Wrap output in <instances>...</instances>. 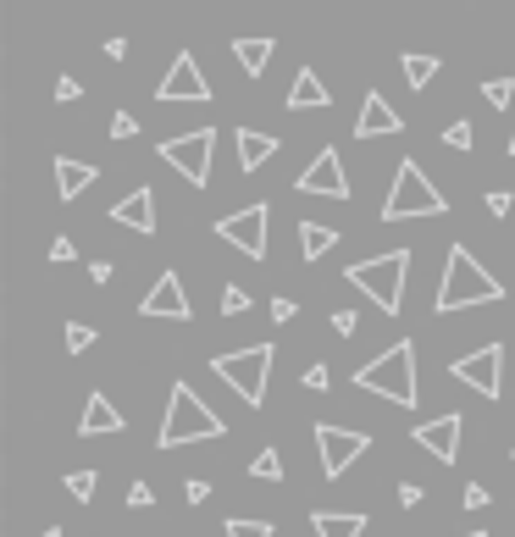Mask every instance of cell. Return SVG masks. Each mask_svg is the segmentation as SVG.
<instances>
[{
	"label": "cell",
	"mask_w": 515,
	"mask_h": 537,
	"mask_svg": "<svg viewBox=\"0 0 515 537\" xmlns=\"http://www.w3.org/2000/svg\"><path fill=\"white\" fill-rule=\"evenodd\" d=\"M493 299H504L499 277H493L466 244H455L449 261H444V277H438V294H432V311L455 316V311H471V305H493Z\"/></svg>",
	"instance_id": "6da1fadb"
},
{
	"label": "cell",
	"mask_w": 515,
	"mask_h": 537,
	"mask_svg": "<svg viewBox=\"0 0 515 537\" xmlns=\"http://www.w3.org/2000/svg\"><path fill=\"white\" fill-rule=\"evenodd\" d=\"M222 432H228V421L216 416L189 382H178L172 399H167V421H161L156 443L161 449H189V443H211V438H222Z\"/></svg>",
	"instance_id": "7a4b0ae2"
},
{
	"label": "cell",
	"mask_w": 515,
	"mask_h": 537,
	"mask_svg": "<svg viewBox=\"0 0 515 537\" xmlns=\"http://www.w3.org/2000/svg\"><path fill=\"white\" fill-rule=\"evenodd\" d=\"M355 388H366V394L377 399H394V405H416L421 388H416V344L410 338H399L394 349H383L377 360H366V366L355 371Z\"/></svg>",
	"instance_id": "3957f363"
},
{
	"label": "cell",
	"mask_w": 515,
	"mask_h": 537,
	"mask_svg": "<svg viewBox=\"0 0 515 537\" xmlns=\"http://www.w3.org/2000/svg\"><path fill=\"white\" fill-rule=\"evenodd\" d=\"M344 277L372 299L377 311L399 316V305H405V277H410V250H388V255H377V261H355Z\"/></svg>",
	"instance_id": "277c9868"
},
{
	"label": "cell",
	"mask_w": 515,
	"mask_h": 537,
	"mask_svg": "<svg viewBox=\"0 0 515 537\" xmlns=\"http://www.w3.org/2000/svg\"><path fill=\"white\" fill-rule=\"evenodd\" d=\"M449 200L432 189V178L416 167V161H399L394 172V189L383 200V222H410V216H444Z\"/></svg>",
	"instance_id": "5b68a950"
},
{
	"label": "cell",
	"mask_w": 515,
	"mask_h": 537,
	"mask_svg": "<svg viewBox=\"0 0 515 537\" xmlns=\"http://www.w3.org/2000/svg\"><path fill=\"white\" fill-rule=\"evenodd\" d=\"M272 360H277V349H272V344H250V349H233V355H216V360H211V371L228 382V388L244 399V405L255 410V405L266 399V377H272Z\"/></svg>",
	"instance_id": "8992f818"
},
{
	"label": "cell",
	"mask_w": 515,
	"mask_h": 537,
	"mask_svg": "<svg viewBox=\"0 0 515 537\" xmlns=\"http://www.w3.org/2000/svg\"><path fill=\"white\" fill-rule=\"evenodd\" d=\"M211 150H216V133L211 128H194V133H178V139H161V161H167L178 178H189L194 189L211 183Z\"/></svg>",
	"instance_id": "52a82bcc"
},
{
	"label": "cell",
	"mask_w": 515,
	"mask_h": 537,
	"mask_svg": "<svg viewBox=\"0 0 515 537\" xmlns=\"http://www.w3.org/2000/svg\"><path fill=\"white\" fill-rule=\"evenodd\" d=\"M372 449V432L360 427H333V421H316V454H322V477H344L360 454Z\"/></svg>",
	"instance_id": "ba28073f"
},
{
	"label": "cell",
	"mask_w": 515,
	"mask_h": 537,
	"mask_svg": "<svg viewBox=\"0 0 515 537\" xmlns=\"http://www.w3.org/2000/svg\"><path fill=\"white\" fill-rule=\"evenodd\" d=\"M449 377L466 382L471 394H482V399H499L504 394V344H482L471 355H460L449 366Z\"/></svg>",
	"instance_id": "9c48e42d"
},
{
	"label": "cell",
	"mask_w": 515,
	"mask_h": 537,
	"mask_svg": "<svg viewBox=\"0 0 515 537\" xmlns=\"http://www.w3.org/2000/svg\"><path fill=\"white\" fill-rule=\"evenodd\" d=\"M266 227H272V211H266V200L244 205V211L222 216L216 222V239H228L239 255H250V261H266Z\"/></svg>",
	"instance_id": "30bf717a"
},
{
	"label": "cell",
	"mask_w": 515,
	"mask_h": 537,
	"mask_svg": "<svg viewBox=\"0 0 515 537\" xmlns=\"http://www.w3.org/2000/svg\"><path fill=\"white\" fill-rule=\"evenodd\" d=\"M460 432H466V416H460V410H444V416H432V421H416L410 438H416L438 466H455L460 460Z\"/></svg>",
	"instance_id": "8fae6325"
},
{
	"label": "cell",
	"mask_w": 515,
	"mask_h": 537,
	"mask_svg": "<svg viewBox=\"0 0 515 537\" xmlns=\"http://www.w3.org/2000/svg\"><path fill=\"white\" fill-rule=\"evenodd\" d=\"M156 100H161V106H178V100H194V106H205V100H211V84H205L200 61H194L189 50H178V61L167 67V78H161Z\"/></svg>",
	"instance_id": "7c38bea8"
},
{
	"label": "cell",
	"mask_w": 515,
	"mask_h": 537,
	"mask_svg": "<svg viewBox=\"0 0 515 537\" xmlns=\"http://www.w3.org/2000/svg\"><path fill=\"white\" fill-rule=\"evenodd\" d=\"M300 194H322V200H349V178H344V156L338 150H316V161L300 172V183H294Z\"/></svg>",
	"instance_id": "4fadbf2b"
},
{
	"label": "cell",
	"mask_w": 515,
	"mask_h": 537,
	"mask_svg": "<svg viewBox=\"0 0 515 537\" xmlns=\"http://www.w3.org/2000/svg\"><path fill=\"white\" fill-rule=\"evenodd\" d=\"M139 316H167V322H189V294H183V283H178V272H161L156 277V288L139 299Z\"/></svg>",
	"instance_id": "5bb4252c"
},
{
	"label": "cell",
	"mask_w": 515,
	"mask_h": 537,
	"mask_svg": "<svg viewBox=\"0 0 515 537\" xmlns=\"http://www.w3.org/2000/svg\"><path fill=\"white\" fill-rule=\"evenodd\" d=\"M383 133H405V117H399L394 106H388L383 95H366L360 100V117H355V139H383Z\"/></svg>",
	"instance_id": "9a60e30c"
},
{
	"label": "cell",
	"mask_w": 515,
	"mask_h": 537,
	"mask_svg": "<svg viewBox=\"0 0 515 537\" xmlns=\"http://www.w3.org/2000/svg\"><path fill=\"white\" fill-rule=\"evenodd\" d=\"M111 222H122V227H133V233H156V189H133V194H122L117 205H111Z\"/></svg>",
	"instance_id": "2e32d148"
},
{
	"label": "cell",
	"mask_w": 515,
	"mask_h": 537,
	"mask_svg": "<svg viewBox=\"0 0 515 537\" xmlns=\"http://www.w3.org/2000/svg\"><path fill=\"white\" fill-rule=\"evenodd\" d=\"M100 178L95 161H72V156H56V200H78L89 183Z\"/></svg>",
	"instance_id": "e0dca14e"
},
{
	"label": "cell",
	"mask_w": 515,
	"mask_h": 537,
	"mask_svg": "<svg viewBox=\"0 0 515 537\" xmlns=\"http://www.w3.org/2000/svg\"><path fill=\"white\" fill-rule=\"evenodd\" d=\"M78 432H84V438H111V432H122V410L111 405L106 394H89V405H84V421H78Z\"/></svg>",
	"instance_id": "ac0fdd59"
},
{
	"label": "cell",
	"mask_w": 515,
	"mask_h": 537,
	"mask_svg": "<svg viewBox=\"0 0 515 537\" xmlns=\"http://www.w3.org/2000/svg\"><path fill=\"white\" fill-rule=\"evenodd\" d=\"M327 106H333L327 84L311 67H300V78H294V89H288V111H327Z\"/></svg>",
	"instance_id": "d6986e66"
},
{
	"label": "cell",
	"mask_w": 515,
	"mask_h": 537,
	"mask_svg": "<svg viewBox=\"0 0 515 537\" xmlns=\"http://www.w3.org/2000/svg\"><path fill=\"white\" fill-rule=\"evenodd\" d=\"M311 532L316 537H360V532H366V515H360V510H316Z\"/></svg>",
	"instance_id": "ffe728a7"
},
{
	"label": "cell",
	"mask_w": 515,
	"mask_h": 537,
	"mask_svg": "<svg viewBox=\"0 0 515 537\" xmlns=\"http://www.w3.org/2000/svg\"><path fill=\"white\" fill-rule=\"evenodd\" d=\"M233 144H239V167L244 172H261L266 161L277 156V139H272V133H255V128H239V139H233Z\"/></svg>",
	"instance_id": "44dd1931"
},
{
	"label": "cell",
	"mask_w": 515,
	"mask_h": 537,
	"mask_svg": "<svg viewBox=\"0 0 515 537\" xmlns=\"http://www.w3.org/2000/svg\"><path fill=\"white\" fill-rule=\"evenodd\" d=\"M272 39H233V56H239V67L250 72V78H261L266 72V61H272Z\"/></svg>",
	"instance_id": "7402d4cb"
},
{
	"label": "cell",
	"mask_w": 515,
	"mask_h": 537,
	"mask_svg": "<svg viewBox=\"0 0 515 537\" xmlns=\"http://www.w3.org/2000/svg\"><path fill=\"white\" fill-rule=\"evenodd\" d=\"M338 244V227H322V222H300V255L305 261H322L327 250Z\"/></svg>",
	"instance_id": "603a6c76"
},
{
	"label": "cell",
	"mask_w": 515,
	"mask_h": 537,
	"mask_svg": "<svg viewBox=\"0 0 515 537\" xmlns=\"http://www.w3.org/2000/svg\"><path fill=\"white\" fill-rule=\"evenodd\" d=\"M399 67H405V84L410 89H427L432 78H438V61H432V56H399Z\"/></svg>",
	"instance_id": "cb8c5ba5"
},
{
	"label": "cell",
	"mask_w": 515,
	"mask_h": 537,
	"mask_svg": "<svg viewBox=\"0 0 515 537\" xmlns=\"http://www.w3.org/2000/svg\"><path fill=\"white\" fill-rule=\"evenodd\" d=\"M250 477H261V482H283V460H277V449H261L250 460Z\"/></svg>",
	"instance_id": "d4e9b609"
},
{
	"label": "cell",
	"mask_w": 515,
	"mask_h": 537,
	"mask_svg": "<svg viewBox=\"0 0 515 537\" xmlns=\"http://www.w3.org/2000/svg\"><path fill=\"white\" fill-rule=\"evenodd\" d=\"M272 521H250V515H228V537H272Z\"/></svg>",
	"instance_id": "484cf974"
},
{
	"label": "cell",
	"mask_w": 515,
	"mask_h": 537,
	"mask_svg": "<svg viewBox=\"0 0 515 537\" xmlns=\"http://www.w3.org/2000/svg\"><path fill=\"white\" fill-rule=\"evenodd\" d=\"M67 493H72V499H95V493H100V471H72V477H67Z\"/></svg>",
	"instance_id": "4316f807"
},
{
	"label": "cell",
	"mask_w": 515,
	"mask_h": 537,
	"mask_svg": "<svg viewBox=\"0 0 515 537\" xmlns=\"http://www.w3.org/2000/svg\"><path fill=\"white\" fill-rule=\"evenodd\" d=\"M244 311H250V288L222 283V316H244Z\"/></svg>",
	"instance_id": "83f0119b"
},
{
	"label": "cell",
	"mask_w": 515,
	"mask_h": 537,
	"mask_svg": "<svg viewBox=\"0 0 515 537\" xmlns=\"http://www.w3.org/2000/svg\"><path fill=\"white\" fill-rule=\"evenodd\" d=\"M61 333H67V355H84V349L95 344V327H89V322H67Z\"/></svg>",
	"instance_id": "f1b7e54d"
},
{
	"label": "cell",
	"mask_w": 515,
	"mask_h": 537,
	"mask_svg": "<svg viewBox=\"0 0 515 537\" xmlns=\"http://www.w3.org/2000/svg\"><path fill=\"white\" fill-rule=\"evenodd\" d=\"M482 95H488V106H510L515 100V78H493V84H482Z\"/></svg>",
	"instance_id": "f546056e"
},
{
	"label": "cell",
	"mask_w": 515,
	"mask_h": 537,
	"mask_svg": "<svg viewBox=\"0 0 515 537\" xmlns=\"http://www.w3.org/2000/svg\"><path fill=\"white\" fill-rule=\"evenodd\" d=\"M300 382H305V388H311V394H327V382H333V371H327L322 360H311V366H305V377H300Z\"/></svg>",
	"instance_id": "4dcf8cb0"
},
{
	"label": "cell",
	"mask_w": 515,
	"mask_h": 537,
	"mask_svg": "<svg viewBox=\"0 0 515 537\" xmlns=\"http://www.w3.org/2000/svg\"><path fill=\"white\" fill-rule=\"evenodd\" d=\"M471 139H477V133H471V122H449V128H444V144H449V150H471Z\"/></svg>",
	"instance_id": "1f68e13d"
},
{
	"label": "cell",
	"mask_w": 515,
	"mask_h": 537,
	"mask_svg": "<svg viewBox=\"0 0 515 537\" xmlns=\"http://www.w3.org/2000/svg\"><path fill=\"white\" fill-rule=\"evenodd\" d=\"M133 133H139L133 111H117V117H111V139H133Z\"/></svg>",
	"instance_id": "d6a6232c"
},
{
	"label": "cell",
	"mask_w": 515,
	"mask_h": 537,
	"mask_svg": "<svg viewBox=\"0 0 515 537\" xmlns=\"http://www.w3.org/2000/svg\"><path fill=\"white\" fill-rule=\"evenodd\" d=\"M128 504H139V510H150V504H156V488H150V482H133V488H128Z\"/></svg>",
	"instance_id": "836d02e7"
},
{
	"label": "cell",
	"mask_w": 515,
	"mask_h": 537,
	"mask_svg": "<svg viewBox=\"0 0 515 537\" xmlns=\"http://www.w3.org/2000/svg\"><path fill=\"white\" fill-rule=\"evenodd\" d=\"M333 327H338L344 338H355V333H360V316H355V311H333Z\"/></svg>",
	"instance_id": "e575fe53"
},
{
	"label": "cell",
	"mask_w": 515,
	"mask_h": 537,
	"mask_svg": "<svg viewBox=\"0 0 515 537\" xmlns=\"http://www.w3.org/2000/svg\"><path fill=\"white\" fill-rule=\"evenodd\" d=\"M72 255H78V244H72V239H56V244H50V261H56V266H67Z\"/></svg>",
	"instance_id": "d590c367"
},
{
	"label": "cell",
	"mask_w": 515,
	"mask_h": 537,
	"mask_svg": "<svg viewBox=\"0 0 515 537\" xmlns=\"http://www.w3.org/2000/svg\"><path fill=\"white\" fill-rule=\"evenodd\" d=\"M510 200H515L510 189H493V194H488V211H493V216H510Z\"/></svg>",
	"instance_id": "8d00e7d4"
},
{
	"label": "cell",
	"mask_w": 515,
	"mask_h": 537,
	"mask_svg": "<svg viewBox=\"0 0 515 537\" xmlns=\"http://www.w3.org/2000/svg\"><path fill=\"white\" fill-rule=\"evenodd\" d=\"M294 311H300V305H294V299H272V322H294Z\"/></svg>",
	"instance_id": "74e56055"
},
{
	"label": "cell",
	"mask_w": 515,
	"mask_h": 537,
	"mask_svg": "<svg viewBox=\"0 0 515 537\" xmlns=\"http://www.w3.org/2000/svg\"><path fill=\"white\" fill-rule=\"evenodd\" d=\"M183 499H189V504H205V499H211V482H200V477H194L189 488H183Z\"/></svg>",
	"instance_id": "f35d334b"
},
{
	"label": "cell",
	"mask_w": 515,
	"mask_h": 537,
	"mask_svg": "<svg viewBox=\"0 0 515 537\" xmlns=\"http://www.w3.org/2000/svg\"><path fill=\"white\" fill-rule=\"evenodd\" d=\"M466 510H488V488H482V482H471V488H466Z\"/></svg>",
	"instance_id": "ab89813d"
},
{
	"label": "cell",
	"mask_w": 515,
	"mask_h": 537,
	"mask_svg": "<svg viewBox=\"0 0 515 537\" xmlns=\"http://www.w3.org/2000/svg\"><path fill=\"white\" fill-rule=\"evenodd\" d=\"M427 499V493H421V482H405V488H399V504H421Z\"/></svg>",
	"instance_id": "60d3db41"
},
{
	"label": "cell",
	"mask_w": 515,
	"mask_h": 537,
	"mask_svg": "<svg viewBox=\"0 0 515 537\" xmlns=\"http://www.w3.org/2000/svg\"><path fill=\"white\" fill-rule=\"evenodd\" d=\"M56 100H78V78H61V84H56Z\"/></svg>",
	"instance_id": "b9f144b4"
},
{
	"label": "cell",
	"mask_w": 515,
	"mask_h": 537,
	"mask_svg": "<svg viewBox=\"0 0 515 537\" xmlns=\"http://www.w3.org/2000/svg\"><path fill=\"white\" fill-rule=\"evenodd\" d=\"M39 537H67V532H61V526H45V532H39Z\"/></svg>",
	"instance_id": "7bdbcfd3"
},
{
	"label": "cell",
	"mask_w": 515,
	"mask_h": 537,
	"mask_svg": "<svg viewBox=\"0 0 515 537\" xmlns=\"http://www.w3.org/2000/svg\"><path fill=\"white\" fill-rule=\"evenodd\" d=\"M466 537H488V532H466Z\"/></svg>",
	"instance_id": "ee69618b"
}]
</instances>
